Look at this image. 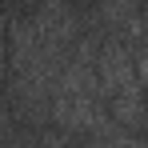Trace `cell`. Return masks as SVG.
<instances>
[{
	"label": "cell",
	"mask_w": 148,
	"mask_h": 148,
	"mask_svg": "<svg viewBox=\"0 0 148 148\" xmlns=\"http://www.w3.org/2000/svg\"><path fill=\"white\" fill-rule=\"evenodd\" d=\"M96 80H100V92L108 100H116L128 88H140V72H136V52L124 44L120 36L104 40L100 44V60H96Z\"/></svg>",
	"instance_id": "1"
},
{
	"label": "cell",
	"mask_w": 148,
	"mask_h": 148,
	"mask_svg": "<svg viewBox=\"0 0 148 148\" xmlns=\"http://www.w3.org/2000/svg\"><path fill=\"white\" fill-rule=\"evenodd\" d=\"M136 72H140V88H144V100H148V32L136 40Z\"/></svg>",
	"instance_id": "2"
}]
</instances>
